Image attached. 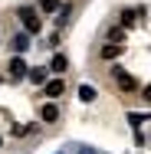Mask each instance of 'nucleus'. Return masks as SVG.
Wrapping results in <instances>:
<instances>
[{
    "label": "nucleus",
    "instance_id": "obj_13",
    "mask_svg": "<svg viewBox=\"0 0 151 154\" xmlns=\"http://www.w3.org/2000/svg\"><path fill=\"white\" fill-rule=\"evenodd\" d=\"M43 10L49 13V10H56V0H43Z\"/></svg>",
    "mask_w": 151,
    "mask_h": 154
},
{
    "label": "nucleus",
    "instance_id": "obj_7",
    "mask_svg": "<svg viewBox=\"0 0 151 154\" xmlns=\"http://www.w3.org/2000/svg\"><path fill=\"white\" fill-rule=\"evenodd\" d=\"M46 95H49V98H59V95H62V79H53V82H46Z\"/></svg>",
    "mask_w": 151,
    "mask_h": 154
},
{
    "label": "nucleus",
    "instance_id": "obj_10",
    "mask_svg": "<svg viewBox=\"0 0 151 154\" xmlns=\"http://www.w3.org/2000/svg\"><path fill=\"white\" fill-rule=\"evenodd\" d=\"M66 66H69L66 56H56V59H53V72H66Z\"/></svg>",
    "mask_w": 151,
    "mask_h": 154
},
{
    "label": "nucleus",
    "instance_id": "obj_9",
    "mask_svg": "<svg viewBox=\"0 0 151 154\" xmlns=\"http://www.w3.org/2000/svg\"><path fill=\"white\" fill-rule=\"evenodd\" d=\"M79 98H82V102H92V98H95V89H92V85H82V89H79Z\"/></svg>",
    "mask_w": 151,
    "mask_h": 154
},
{
    "label": "nucleus",
    "instance_id": "obj_12",
    "mask_svg": "<svg viewBox=\"0 0 151 154\" xmlns=\"http://www.w3.org/2000/svg\"><path fill=\"white\" fill-rule=\"evenodd\" d=\"M128 122H131V125H141V122H151V118H145V115H128Z\"/></svg>",
    "mask_w": 151,
    "mask_h": 154
},
{
    "label": "nucleus",
    "instance_id": "obj_15",
    "mask_svg": "<svg viewBox=\"0 0 151 154\" xmlns=\"http://www.w3.org/2000/svg\"><path fill=\"white\" fill-rule=\"evenodd\" d=\"M82 154H92V151H89V148H82Z\"/></svg>",
    "mask_w": 151,
    "mask_h": 154
},
{
    "label": "nucleus",
    "instance_id": "obj_6",
    "mask_svg": "<svg viewBox=\"0 0 151 154\" xmlns=\"http://www.w3.org/2000/svg\"><path fill=\"white\" fill-rule=\"evenodd\" d=\"M118 53H121V43H105V46L99 49V56H102V59H115Z\"/></svg>",
    "mask_w": 151,
    "mask_h": 154
},
{
    "label": "nucleus",
    "instance_id": "obj_11",
    "mask_svg": "<svg viewBox=\"0 0 151 154\" xmlns=\"http://www.w3.org/2000/svg\"><path fill=\"white\" fill-rule=\"evenodd\" d=\"M109 39H112V43H121V39H125V30H118V26L109 30Z\"/></svg>",
    "mask_w": 151,
    "mask_h": 154
},
{
    "label": "nucleus",
    "instance_id": "obj_1",
    "mask_svg": "<svg viewBox=\"0 0 151 154\" xmlns=\"http://www.w3.org/2000/svg\"><path fill=\"white\" fill-rule=\"evenodd\" d=\"M20 20H23V30L27 33H39L43 30V23H39V17H36L33 7H20Z\"/></svg>",
    "mask_w": 151,
    "mask_h": 154
},
{
    "label": "nucleus",
    "instance_id": "obj_8",
    "mask_svg": "<svg viewBox=\"0 0 151 154\" xmlns=\"http://www.w3.org/2000/svg\"><path fill=\"white\" fill-rule=\"evenodd\" d=\"M27 75H30V82H36V85H43V82H46V72H43V69H30Z\"/></svg>",
    "mask_w": 151,
    "mask_h": 154
},
{
    "label": "nucleus",
    "instance_id": "obj_5",
    "mask_svg": "<svg viewBox=\"0 0 151 154\" xmlns=\"http://www.w3.org/2000/svg\"><path fill=\"white\" fill-rule=\"evenodd\" d=\"M10 46H13L17 53H27V49H30V33H17V36L10 39Z\"/></svg>",
    "mask_w": 151,
    "mask_h": 154
},
{
    "label": "nucleus",
    "instance_id": "obj_3",
    "mask_svg": "<svg viewBox=\"0 0 151 154\" xmlns=\"http://www.w3.org/2000/svg\"><path fill=\"white\" fill-rule=\"evenodd\" d=\"M39 118H43V122H59V108H56V105H53V102H46V105H43V108H39Z\"/></svg>",
    "mask_w": 151,
    "mask_h": 154
},
{
    "label": "nucleus",
    "instance_id": "obj_14",
    "mask_svg": "<svg viewBox=\"0 0 151 154\" xmlns=\"http://www.w3.org/2000/svg\"><path fill=\"white\" fill-rule=\"evenodd\" d=\"M141 95H145V98L151 102V85H145V92H141Z\"/></svg>",
    "mask_w": 151,
    "mask_h": 154
},
{
    "label": "nucleus",
    "instance_id": "obj_2",
    "mask_svg": "<svg viewBox=\"0 0 151 154\" xmlns=\"http://www.w3.org/2000/svg\"><path fill=\"white\" fill-rule=\"evenodd\" d=\"M112 79H115V85H118L121 92H138V82L128 75V72H121V69H115L112 72Z\"/></svg>",
    "mask_w": 151,
    "mask_h": 154
},
{
    "label": "nucleus",
    "instance_id": "obj_4",
    "mask_svg": "<svg viewBox=\"0 0 151 154\" xmlns=\"http://www.w3.org/2000/svg\"><path fill=\"white\" fill-rule=\"evenodd\" d=\"M27 72H30V69H27V62L20 59V56H13V59H10V75H13V79H23Z\"/></svg>",
    "mask_w": 151,
    "mask_h": 154
}]
</instances>
